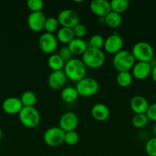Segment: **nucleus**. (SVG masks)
I'll list each match as a JSON object with an SVG mask.
<instances>
[{"label": "nucleus", "mask_w": 156, "mask_h": 156, "mask_svg": "<svg viewBox=\"0 0 156 156\" xmlns=\"http://www.w3.org/2000/svg\"><path fill=\"white\" fill-rule=\"evenodd\" d=\"M2 129L1 127H0V140H1L2 138Z\"/></svg>", "instance_id": "38"}, {"label": "nucleus", "mask_w": 156, "mask_h": 156, "mask_svg": "<svg viewBox=\"0 0 156 156\" xmlns=\"http://www.w3.org/2000/svg\"><path fill=\"white\" fill-rule=\"evenodd\" d=\"M151 79H152V80L156 83V66L151 69Z\"/></svg>", "instance_id": "36"}, {"label": "nucleus", "mask_w": 156, "mask_h": 156, "mask_svg": "<svg viewBox=\"0 0 156 156\" xmlns=\"http://www.w3.org/2000/svg\"><path fill=\"white\" fill-rule=\"evenodd\" d=\"M123 45L124 41L122 37L114 32L113 34L110 35L106 39H105L103 48L107 53L115 55L122 50Z\"/></svg>", "instance_id": "10"}, {"label": "nucleus", "mask_w": 156, "mask_h": 156, "mask_svg": "<svg viewBox=\"0 0 156 156\" xmlns=\"http://www.w3.org/2000/svg\"><path fill=\"white\" fill-rule=\"evenodd\" d=\"M76 89L79 96L82 97H91L98 92L99 88V82L92 77H85L76 82Z\"/></svg>", "instance_id": "6"}, {"label": "nucleus", "mask_w": 156, "mask_h": 156, "mask_svg": "<svg viewBox=\"0 0 156 156\" xmlns=\"http://www.w3.org/2000/svg\"><path fill=\"white\" fill-rule=\"evenodd\" d=\"M46 19L47 18L44 12H31L28 17V26L32 31L40 32L44 28Z\"/></svg>", "instance_id": "12"}, {"label": "nucleus", "mask_w": 156, "mask_h": 156, "mask_svg": "<svg viewBox=\"0 0 156 156\" xmlns=\"http://www.w3.org/2000/svg\"><path fill=\"white\" fill-rule=\"evenodd\" d=\"M155 59H156V58H155Z\"/></svg>", "instance_id": "39"}, {"label": "nucleus", "mask_w": 156, "mask_h": 156, "mask_svg": "<svg viewBox=\"0 0 156 156\" xmlns=\"http://www.w3.org/2000/svg\"><path fill=\"white\" fill-rule=\"evenodd\" d=\"M47 65L49 68L53 71H61L64 70L65 62H64L61 56L56 53L50 55V56L47 59Z\"/></svg>", "instance_id": "21"}, {"label": "nucleus", "mask_w": 156, "mask_h": 156, "mask_svg": "<svg viewBox=\"0 0 156 156\" xmlns=\"http://www.w3.org/2000/svg\"><path fill=\"white\" fill-rule=\"evenodd\" d=\"M145 152L148 156H156V137H152L146 142Z\"/></svg>", "instance_id": "32"}, {"label": "nucleus", "mask_w": 156, "mask_h": 156, "mask_svg": "<svg viewBox=\"0 0 156 156\" xmlns=\"http://www.w3.org/2000/svg\"><path fill=\"white\" fill-rule=\"evenodd\" d=\"M18 118L23 126L32 129L39 124L41 116L35 107H23L18 114Z\"/></svg>", "instance_id": "4"}, {"label": "nucleus", "mask_w": 156, "mask_h": 156, "mask_svg": "<svg viewBox=\"0 0 156 156\" xmlns=\"http://www.w3.org/2000/svg\"><path fill=\"white\" fill-rule=\"evenodd\" d=\"M60 25L63 27L73 29L80 24V17L77 12L73 9H66L61 11L57 17Z\"/></svg>", "instance_id": "8"}, {"label": "nucleus", "mask_w": 156, "mask_h": 156, "mask_svg": "<svg viewBox=\"0 0 156 156\" xmlns=\"http://www.w3.org/2000/svg\"><path fill=\"white\" fill-rule=\"evenodd\" d=\"M59 26L60 24L58 22V18L55 17H49L46 19L44 29H45L47 33L54 34L55 31H58Z\"/></svg>", "instance_id": "27"}, {"label": "nucleus", "mask_w": 156, "mask_h": 156, "mask_svg": "<svg viewBox=\"0 0 156 156\" xmlns=\"http://www.w3.org/2000/svg\"><path fill=\"white\" fill-rule=\"evenodd\" d=\"M91 114L97 121H105L110 117V111L105 104L97 103L92 108Z\"/></svg>", "instance_id": "18"}, {"label": "nucleus", "mask_w": 156, "mask_h": 156, "mask_svg": "<svg viewBox=\"0 0 156 156\" xmlns=\"http://www.w3.org/2000/svg\"><path fill=\"white\" fill-rule=\"evenodd\" d=\"M78 117L75 113L67 111L61 115L59 120V127L65 133L73 131L78 126Z\"/></svg>", "instance_id": "11"}, {"label": "nucleus", "mask_w": 156, "mask_h": 156, "mask_svg": "<svg viewBox=\"0 0 156 156\" xmlns=\"http://www.w3.org/2000/svg\"><path fill=\"white\" fill-rule=\"evenodd\" d=\"M23 107H35L37 102V96L33 91H26L20 97Z\"/></svg>", "instance_id": "26"}, {"label": "nucleus", "mask_w": 156, "mask_h": 156, "mask_svg": "<svg viewBox=\"0 0 156 156\" xmlns=\"http://www.w3.org/2000/svg\"><path fill=\"white\" fill-rule=\"evenodd\" d=\"M79 134L75 130L65 133L64 136V143L68 146H75L79 142Z\"/></svg>", "instance_id": "29"}, {"label": "nucleus", "mask_w": 156, "mask_h": 156, "mask_svg": "<svg viewBox=\"0 0 156 156\" xmlns=\"http://www.w3.org/2000/svg\"><path fill=\"white\" fill-rule=\"evenodd\" d=\"M151 69L149 62H137L132 69V75L135 79L143 80L151 76Z\"/></svg>", "instance_id": "14"}, {"label": "nucleus", "mask_w": 156, "mask_h": 156, "mask_svg": "<svg viewBox=\"0 0 156 156\" xmlns=\"http://www.w3.org/2000/svg\"><path fill=\"white\" fill-rule=\"evenodd\" d=\"M90 46L89 47H93L96 49H100L103 47L104 43H105V39L100 34H94L90 37Z\"/></svg>", "instance_id": "30"}, {"label": "nucleus", "mask_w": 156, "mask_h": 156, "mask_svg": "<svg viewBox=\"0 0 156 156\" xmlns=\"http://www.w3.org/2000/svg\"><path fill=\"white\" fill-rule=\"evenodd\" d=\"M64 72L67 79L78 82L86 77L87 67L81 59L73 58L65 63Z\"/></svg>", "instance_id": "1"}, {"label": "nucleus", "mask_w": 156, "mask_h": 156, "mask_svg": "<svg viewBox=\"0 0 156 156\" xmlns=\"http://www.w3.org/2000/svg\"><path fill=\"white\" fill-rule=\"evenodd\" d=\"M67 78L64 70L61 71H53L48 76L47 83L52 89H59L66 84Z\"/></svg>", "instance_id": "17"}, {"label": "nucleus", "mask_w": 156, "mask_h": 156, "mask_svg": "<svg viewBox=\"0 0 156 156\" xmlns=\"http://www.w3.org/2000/svg\"><path fill=\"white\" fill-rule=\"evenodd\" d=\"M58 41L54 34L44 33L38 39V46L41 50L47 54H53L58 49Z\"/></svg>", "instance_id": "9"}, {"label": "nucleus", "mask_w": 156, "mask_h": 156, "mask_svg": "<svg viewBox=\"0 0 156 156\" xmlns=\"http://www.w3.org/2000/svg\"><path fill=\"white\" fill-rule=\"evenodd\" d=\"M149 105L148 100L142 95L134 96L130 101V108L135 114H146Z\"/></svg>", "instance_id": "15"}, {"label": "nucleus", "mask_w": 156, "mask_h": 156, "mask_svg": "<svg viewBox=\"0 0 156 156\" xmlns=\"http://www.w3.org/2000/svg\"><path fill=\"white\" fill-rule=\"evenodd\" d=\"M27 7L32 12H42L44 8V2L42 0H28Z\"/></svg>", "instance_id": "31"}, {"label": "nucleus", "mask_w": 156, "mask_h": 156, "mask_svg": "<svg viewBox=\"0 0 156 156\" xmlns=\"http://www.w3.org/2000/svg\"><path fill=\"white\" fill-rule=\"evenodd\" d=\"M56 37L58 41L61 42V44H68L75 37L73 34V29L67 28V27H60L57 31Z\"/></svg>", "instance_id": "20"}, {"label": "nucleus", "mask_w": 156, "mask_h": 156, "mask_svg": "<svg viewBox=\"0 0 156 156\" xmlns=\"http://www.w3.org/2000/svg\"><path fill=\"white\" fill-rule=\"evenodd\" d=\"M105 24L111 28H117L121 25L122 21V16L120 14L114 12H110L106 16L104 17Z\"/></svg>", "instance_id": "23"}, {"label": "nucleus", "mask_w": 156, "mask_h": 156, "mask_svg": "<svg viewBox=\"0 0 156 156\" xmlns=\"http://www.w3.org/2000/svg\"><path fill=\"white\" fill-rule=\"evenodd\" d=\"M148 120H148L146 114H135L132 119V123L136 128L141 129L148 124Z\"/></svg>", "instance_id": "28"}, {"label": "nucleus", "mask_w": 156, "mask_h": 156, "mask_svg": "<svg viewBox=\"0 0 156 156\" xmlns=\"http://www.w3.org/2000/svg\"><path fill=\"white\" fill-rule=\"evenodd\" d=\"M83 62L86 67L90 69H98L102 66L106 61V56L100 49L88 47L82 55Z\"/></svg>", "instance_id": "3"}, {"label": "nucleus", "mask_w": 156, "mask_h": 156, "mask_svg": "<svg viewBox=\"0 0 156 156\" xmlns=\"http://www.w3.org/2000/svg\"><path fill=\"white\" fill-rule=\"evenodd\" d=\"M90 9L94 15L99 18H104L112 12L110 2L107 0H93L90 4Z\"/></svg>", "instance_id": "13"}, {"label": "nucleus", "mask_w": 156, "mask_h": 156, "mask_svg": "<svg viewBox=\"0 0 156 156\" xmlns=\"http://www.w3.org/2000/svg\"><path fill=\"white\" fill-rule=\"evenodd\" d=\"M131 52L138 62H149L154 58L152 46L145 41H139L135 44Z\"/></svg>", "instance_id": "5"}, {"label": "nucleus", "mask_w": 156, "mask_h": 156, "mask_svg": "<svg viewBox=\"0 0 156 156\" xmlns=\"http://www.w3.org/2000/svg\"><path fill=\"white\" fill-rule=\"evenodd\" d=\"M58 54L61 56V58L64 60L65 63L70 61V59H73V53H71V51H70L67 46H64V47H61Z\"/></svg>", "instance_id": "33"}, {"label": "nucleus", "mask_w": 156, "mask_h": 156, "mask_svg": "<svg viewBox=\"0 0 156 156\" xmlns=\"http://www.w3.org/2000/svg\"><path fill=\"white\" fill-rule=\"evenodd\" d=\"M65 132L59 126L48 128L44 133V141L50 147H58L64 143Z\"/></svg>", "instance_id": "7"}, {"label": "nucleus", "mask_w": 156, "mask_h": 156, "mask_svg": "<svg viewBox=\"0 0 156 156\" xmlns=\"http://www.w3.org/2000/svg\"><path fill=\"white\" fill-rule=\"evenodd\" d=\"M152 132H153V133L154 134V136H155V137H156V123H154V126H153Z\"/></svg>", "instance_id": "37"}, {"label": "nucleus", "mask_w": 156, "mask_h": 156, "mask_svg": "<svg viewBox=\"0 0 156 156\" xmlns=\"http://www.w3.org/2000/svg\"><path fill=\"white\" fill-rule=\"evenodd\" d=\"M61 97L66 103H73L78 98L79 94L75 87L68 86L61 91Z\"/></svg>", "instance_id": "22"}, {"label": "nucleus", "mask_w": 156, "mask_h": 156, "mask_svg": "<svg viewBox=\"0 0 156 156\" xmlns=\"http://www.w3.org/2000/svg\"><path fill=\"white\" fill-rule=\"evenodd\" d=\"M136 61L131 51L122 50L113 56V66L119 73L129 72L136 64Z\"/></svg>", "instance_id": "2"}, {"label": "nucleus", "mask_w": 156, "mask_h": 156, "mask_svg": "<svg viewBox=\"0 0 156 156\" xmlns=\"http://www.w3.org/2000/svg\"><path fill=\"white\" fill-rule=\"evenodd\" d=\"M73 34L76 38H80L82 39L87 33V29L84 24H78L73 28Z\"/></svg>", "instance_id": "34"}, {"label": "nucleus", "mask_w": 156, "mask_h": 156, "mask_svg": "<svg viewBox=\"0 0 156 156\" xmlns=\"http://www.w3.org/2000/svg\"><path fill=\"white\" fill-rule=\"evenodd\" d=\"M146 115L148 120L156 123V103L149 105V108L146 112Z\"/></svg>", "instance_id": "35"}, {"label": "nucleus", "mask_w": 156, "mask_h": 156, "mask_svg": "<svg viewBox=\"0 0 156 156\" xmlns=\"http://www.w3.org/2000/svg\"><path fill=\"white\" fill-rule=\"evenodd\" d=\"M23 105L20 98L16 97H9L2 103V109L8 114H19Z\"/></svg>", "instance_id": "16"}, {"label": "nucleus", "mask_w": 156, "mask_h": 156, "mask_svg": "<svg viewBox=\"0 0 156 156\" xmlns=\"http://www.w3.org/2000/svg\"><path fill=\"white\" fill-rule=\"evenodd\" d=\"M112 12L118 14H122L128 9L129 6L128 0H112L110 1Z\"/></svg>", "instance_id": "25"}, {"label": "nucleus", "mask_w": 156, "mask_h": 156, "mask_svg": "<svg viewBox=\"0 0 156 156\" xmlns=\"http://www.w3.org/2000/svg\"><path fill=\"white\" fill-rule=\"evenodd\" d=\"M67 47L70 49L73 55H83L88 48V46L85 41L80 38L76 37L67 44Z\"/></svg>", "instance_id": "19"}, {"label": "nucleus", "mask_w": 156, "mask_h": 156, "mask_svg": "<svg viewBox=\"0 0 156 156\" xmlns=\"http://www.w3.org/2000/svg\"><path fill=\"white\" fill-rule=\"evenodd\" d=\"M133 80V76L129 72H120L116 76L117 84L122 88H127L131 85Z\"/></svg>", "instance_id": "24"}]
</instances>
